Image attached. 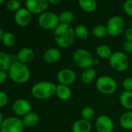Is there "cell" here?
Returning <instances> with one entry per match:
<instances>
[{
  "instance_id": "cell-17",
  "label": "cell",
  "mask_w": 132,
  "mask_h": 132,
  "mask_svg": "<svg viewBox=\"0 0 132 132\" xmlns=\"http://www.w3.org/2000/svg\"><path fill=\"white\" fill-rule=\"evenodd\" d=\"M91 130L92 125L89 121L82 118L75 121L72 127V132H90Z\"/></svg>"
},
{
  "instance_id": "cell-36",
  "label": "cell",
  "mask_w": 132,
  "mask_h": 132,
  "mask_svg": "<svg viewBox=\"0 0 132 132\" xmlns=\"http://www.w3.org/2000/svg\"><path fill=\"white\" fill-rule=\"evenodd\" d=\"M125 39H126V41H128V42H131L132 43V28H128L125 30Z\"/></svg>"
},
{
  "instance_id": "cell-27",
  "label": "cell",
  "mask_w": 132,
  "mask_h": 132,
  "mask_svg": "<svg viewBox=\"0 0 132 132\" xmlns=\"http://www.w3.org/2000/svg\"><path fill=\"white\" fill-rule=\"evenodd\" d=\"M2 43H3L4 46H5L7 47H12L16 43V37L13 33H12L10 32H8V31L4 32Z\"/></svg>"
},
{
  "instance_id": "cell-37",
  "label": "cell",
  "mask_w": 132,
  "mask_h": 132,
  "mask_svg": "<svg viewBox=\"0 0 132 132\" xmlns=\"http://www.w3.org/2000/svg\"><path fill=\"white\" fill-rule=\"evenodd\" d=\"M8 77H9V74L7 71L0 70V84L4 83L8 78Z\"/></svg>"
},
{
  "instance_id": "cell-16",
  "label": "cell",
  "mask_w": 132,
  "mask_h": 132,
  "mask_svg": "<svg viewBox=\"0 0 132 132\" xmlns=\"http://www.w3.org/2000/svg\"><path fill=\"white\" fill-rule=\"evenodd\" d=\"M34 56H35L34 51L29 47H24L21 49L18 52L16 56L17 60L24 64L30 63L33 60Z\"/></svg>"
},
{
  "instance_id": "cell-11",
  "label": "cell",
  "mask_w": 132,
  "mask_h": 132,
  "mask_svg": "<svg viewBox=\"0 0 132 132\" xmlns=\"http://www.w3.org/2000/svg\"><path fill=\"white\" fill-rule=\"evenodd\" d=\"M12 108L14 114L17 116L24 117L31 112L32 107L28 101L23 98H19L13 102Z\"/></svg>"
},
{
  "instance_id": "cell-14",
  "label": "cell",
  "mask_w": 132,
  "mask_h": 132,
  "mask_svg": "<svg viewBox=\"0 0 132 132\" xmlns=\"http://www.w3.org/2000/svg\"><path fill=\"white\" fill-rule=\"evenodd\" d=\"M32 19V14L25 7L21 8L15 12L14 21L19 26L24 27L30 24Z\"/></svg>"
},
{
  "instance_id": "cell-22",
  "label": "cell",
  "mask_w": 132,
  "mask_h": 132,
  "mask_svg": "<svg viewBox=\"0 0 132 132\" xmlns=\"http://www.w3.org/2000/svg\"><path fill=\"white\" fill-rule=\"evenodd\" d=\"M96 73L93 68L83 70L81 75L82 82L85 84H89L93 82V80L96 78Z\"/></svg>"
},
{
  "instance_id": "cell-42",
  "label": "cell",
  "mask_w": 132,
  "mask_h": 132,
  "mask_svg": "<svg viewBox=\"0 0 132 132\" xmlns=\"http://www.w3.org/2000/svg\"><path fill=\"white\" fill-rule=\"evenodd\" d=\"M131 28H132V20L131 22Z\"/></svg>"
},
{
  "instance_id": "cell-1",
  "label": "cell",
  "mask_w": 132,
  "mask_h": 132,
  "mask_svg": "<svg viewBox=\"0 0 132 132\" xmlns=\"http://www.w3.org/2000/svg\"><path fill=\"white\" fill-rule=\"evenodd\" d=\"M54 38L56 43L61 48L71 46L75 39V29L71 25L59 24L54 30Z\"/></svg>"
},
{
  "instance_id": "cell-15",
  "label": "cell",
  "mask_w": 132,
  "mask_h": 132,
  "mask_svg": "<svg viewBox=\"0 0 132 132\" xmlns=\"http://www.w3.org/2000/svg\"><path fill=\"white\" fill-rule=\"evenodd\" d=\"M61 56V51L57 49V48H50L48 50H47L44 55H43V59L44 60V62H46L47 63H57Z\"/></svg>"
},
{
  "instance_id": "cell-12",
  "label": "cell",
  "mask_w": 132,
  "mask_h": 132,
  "mask_svg": "<svg viewBox=\"0 0 132 132\" xmlns=\"http://www.w3.org/2000/svg\"><path fill=\"white\" fill-rule=\"evenodd\" d=\"M95 127L97 132H113L114 124L109 116L103 114L96 118Z\"/></svg>"
},
{
  "instance_id": "cell-10",
  "label": "cell",
  "mask_w": 132,
  "mask_h": 132,
  "mask_svg": "<svg viewBox=\"0 0 132 132\" xmlns=\"http://www.w3.org/2000/svg\"><path fill=\"white\" fill-rule=\"evenodd\" d=\"M26 8L31 14H42L47 12L49 6L47 0H27L25 2Z\"/></svg>"
},
{
  "instance_id": "cell-41",
  "label": "cell",
  "mask_w": 132,
  "mask_h": 132,
  "mask_svg": "<svg viewBox=\"0 0 132 132\" xmlns=\"http://www.w3.org/2000/svg\"><path fill=\"white\" fill-rule=\"evenodd\" d=\"M3 2H4V0H0V5H1V4H2Z\"/></svg>"
},
{
  "instance_id": "cell-7",
  "label": "cell",
  "mask_w": 132,
  "mask_h": 132,
  "mask_svg": "<svg viewBox=\"0 0 132 132\" xmlns=\"http://www.w3.org/2000/svg\"><path fill=\"white\" fill-rule=\"evenodd\" d=\"M38 24L44 29L54 30L60 24L58 15L53 12L47 11L39 15Z\"/></svg>"
},
{
  "instance_id": "cell-25",
  "label": "cell",
  "mask_w": 132,
  "mask_h": 132,
  "mask_svg": "<svg viewBox=\"0 0 132 132\" xmlns=\"http://www.w3.org/2000/svg\"><path fill=\"white\" fill-rule=\"evenodd\" d=\"M96 55L101 59H110L111 55L113 54L110 47L104 44L98 46L96 50Z\"/></svg>"
},
{
  "instance_id": "cell-34",
  "label": "cell",
  "mask_w": 132,
  "mask_h": 132,
  "mask_svg": "<svg viewBox=\"0 0 132 132\" xmlns=\"http://www.w3.org/2000/svg\"><path fill=\"white\" fill-rule=\"evenodd\" d=\"M8 101H9L8 95L4 91L0 90V108L5 107L7 104Z\"/></svg>"
},
{
  "instance_id": "cell-30",
  "label": "cell",
  "mask_w": 132,
  "mask_h": 132,
  "mask_svg": "<svg viewBox=\"0 0 132 132\" xmlns=\"http://www.w3.org/2000/svg\"><path fill=\"white\" fill-rule=\"evenodd\" d=\"M81 114H82V119H85L86 121H90L95 115V111L93 108L87 106V107H85L82 110Z\"/></svg>"
},
{
  "instance_id": "cell-38",
  "label": "cell",
  "mask_w": 132,
  "mask_h": 132,
  "mask_svg": "<svg viewBox=\"0 0 132 132\" xmlns=\"http://www.w3.org/2000/svg\"><path fill=\"white\" fill-rule=\"evenodd\" d=\"M49 4H51V5H58V3L61 2L60 0H49L48 1Z\"/></svg>"
},
{
  "instance_id": "cell-19",
  "label": "cell",
  "mask_w": 132,
  "mask_h": 132,
  "mask_svg": "<svg viewBox=\"0 0 132 132\" xmlns=\"http://www.w3.org/2000/svg\"><path fill=\"white\" fill-rule=\"evenodd\" d=\"M22 121H23L24 127L33 128L38 125L40 118H39V116L36 113L30 112L26 116H24Z\"/></svg>"
},
{
  "instance_id": "cell-5",
  "label": "cell",
  "mask_w": 132,
  "mask_h": 132,
  "mask_svg": "<svg viewBox=\"0 0 132 132\" xmlns=\"http://www.w3.org/2000/svg\"><path fill=\"white\" fill-rule=\"evenodd\" d=\"M96 87L101 94L106 95L114 94L117 89V82L114 78L109 76L100 77L96 82Z\"/></svg>"
},
{
  "instance_id": "cell-6",
  "label": "cell",
  "mask_w": 132,
  "mask_h": 132,
  "mask_svg": "<svg viewBox=\"0 0 132 132\" xmlns=\"http://www.w3.org/2000/svg\"><path fill=\"white\" fill-rule=\"evenodd\" d=\"M109 63L113 70L123 72L129 67V59L123 52H114L109 59Z\"/></svg>"
},
{
  "instance_id": "cell-26",
  "label": "cell",
  "mask_w": 132,
  "mask_h": 132,
  "mask_svg": "<svg viewBox=\"0 0 132 132\" xmlns=\"http://www.w3.org/2000/svg\"><path fill=\"white\" fill-rule=\"evenodd\" d=\"M12 63V62L9 55L5 52H0V70L8 72Z\"/></svg>"
},
{
  "instance_id": "cell-29",
  "label": "cell",
  "mask_w": 132,
  "mask_h": 132,
  "mask_svg": "<svg viewBox=\"0 0 132 132\" xmlns=\"http://www.w3.org/2000/svg\"><path fill=\"white\" fill-rule=\"evenodd\" d=\"M92 33L94 36V37H96L97 39L103 38L108 34L107 26L104 25H102V24H100V25L94 26V28L92 30Z\"/></svg>"
},
{
  "instance_id": "cell-24",
  "label": "cell",
  "mask_w": 132,
  "mask_h": 132,
  "mask_svg": "<svg viewBox=\"0 0 132 132\" xmlns=\"http://www.w3.org/2000/svg\"><path fill=\"white\" fill-rule=\"evenodd\" d=\"M58 19H59V22L61 24L71 25L75 19V15L72 11L65 10V11L61 12L58 15Z\"/></svg>"
},
{
  "instance_id": "cell-18",
  "label": "cell",
  "mask_w": 132,
  "mask_h": 132,
  "mask_svg": "<svg viewBox=\"0 0 132 132\" xmlns=\"http://www.w3.org/2000/svg\"><path fill=\"white\" fill-rule=\"evenodd\" d=\"M57 97L64 101L69 100L72 97V90L68 86L63 85V84H58L56 88V94Z\"/></svg>"
},
{
  "instance_id": "cell-20",
  "label": "cell",
  "mask_w": 132,
  "mask_h": 132,
  "mask_svg": "<svg viewBox=\"0 0 132 132\" xmlns=\"http://www.w3.org/2000/svg\"><path fill=\"white\" fill-rule=\"evenodd\" d=\"M120 125L124 130H132V111L124 112L120 118Z\"/></svg>"
},
{
  "instance_id": "cell-3",
  "label": "cell",
  "mask_w": 132,
  "mask_h": 132,
  "mask_svg": "<svg viewBox=\"0 0 132 132\" xmlns=\"http://www.w3.org/2000/svg\"><path fill=\"white\" fill-rule=\"evenodd\" d=\"M57 85L49 81H40L36 83L31 89L32 95L38 100H45L51 97L56 94Z\"/></svg>"
},
{
  "instance_id": "cell-4",
  "label": "cell",
  "mask_w": 132,
  "mask_h": 132,
  "mask_svg": "<svg viewBox=\"0 0 132 132\" xmlns=\"http://www.w3.org/2000/svg\"><path fill=\"white\" fill-rule=\"evenodd\" d=\"M73 61L75 64L83 70L92 68L94 65V58L92 54L85 49H79L73 53Z\"/></svg>"
},
{
  "instance_id": "cell-23",
  "label": "cell",
  "mask_w": 132,
  "mask_h": 132,
  "mask_svg": "<svg viewBox=\"0 0 132 132\" xmlns=\"http://www.w3.org/2000/svg\"><path fill=\"white\" fill-rule=\"evenodd\" d=\"M79 7L86 12H93L97 8V2L96 0H79Z\"/></svg>"
},
{
  "instance_id": "cell-32",
  "label": "cell",
  "mask_w": 132,
  "mask_h": 132,
  "mask_svg": "<svg viewBox=\"0 0 132 132\" xmlns=\"http://www.w3.org/2000/svg\"><path fill=\"white\" fill-rule=\"evenodd\" d=\"M122 86L125 91H132V77H126L124 79Z\"/></svg>"
},
{
  "instance_id": "cell-8",
  "label": "cell",
  "mask_w": 132,
  "mask_h": 132,
  "mask_svg": "<svg viewBox=\"0 0 132 132\" xmlns=\"http://www.w3.org/2000/svg\"><path fill=\"white\" fill-rule=\"evenodd\" d=\"M106 26L108 35L114 37L120 36L124 31L125 22L121 16L113 15L107 21Z\"/></svg>"
},
{
  "instance_id": "cell-35",
  "label": "cell",
  "mask_w": 132,
  "mask_h": 132,
  "mask_svg": "<svg viewBox=\"0 0 132 132\" xmlns=\"http://www.w3.org/2000/svg\"><path fill=\"white\" fill-rule=\"evenodd\" d=\"M123 50L128 53H132V43L125 41L123 43Z\"/></svg>"
},
{
  "instance_id": "cell-2",
  "label": "cell",
  "mask_w": 132,
  "mask_h": 132,
  "mask_svg": "<svg viewBox=\"0 0 132 132\" xmlns=\"http://www.w3.org/2000/svg\"><path fill=\"white\" fill-rule=\"evenodd\" d=\"M10 79L16 84L26 83L30 77V72L27 66L19 61H13L8 70Z\"/></svg>"
},
{
  "instance_id": "cell-9",
  "label": "cell",
  "mask_w": 132,
  "mask_h": 132,
  "mask_svg": "<svg viewBox=\"0 0 132 132\" xmlns=\"http://www.w3.org/2000/svg\"><path fill=\"white\" fill-rule=\"evenodd\" d=\"M24 125L23 121L16 117L5 118L0 126V132H23Z\"/></svg>"
},
{
  "instance_id": "cell-39",
  "label": "cell",
  "mask_w": 132,
  "mask_h": 132,
  "mask_svg": "<svg viewBox=\"0 0 132 132\" xmlns=\"http://www.w3.org/2000/svg\"><path fill=\"white\" fill-rule=\"evenodd\" d=\"M3 34H4V32H3V30H2V29L0 28V42H2V39Z\"/></svg>"
},
{
  "instance_id": "cell-33",
  "label": "cell",
  "mask_w": 132,
  "mask_h": 132,
  "mask_svg": "<svg viewBox=\"0 0 132 132\" xmlns=\"http://www.w3.org/2000/svg\"><path fill=\"white\" fill-rule=\"evenodd\" d=\"M123 9L128 15L132 17V0H127L124 3Z\"/></svg>"
},
{
  "instance_id": "cell-40",
  "label": "cell",
  "mask_w": 132,
  "mask_h": 132,
  "mask_svg": "<svg viewBox=\"0 0 132 132\" xmlns=\"http://www.w3.org/2000/svg\"><path fill=\"white\" fill-rule=\"evenodd\" d=\"M3 120H4V118H3L2 114L0 112V126H1V125H2V121H3Z\"/></svg>"
},
{
  "instance_id": "cell-13",
  "label": "cell",
  "mask_w": 132,
  "mask_h": 132,
  "mask_svg": "<svg viewBox=\"0 0 132 132\" xmlns=\"http://www.w3.org/2000/svg\"><path fill=\"white\" fill-rule=\"evenodd\" d=\"M76 79L75 72L69 68H64L58 71L57 74V80L59 84L68 86L74 83Z\"/></svg>"
},
{
  "instance_id": "cell-21",
  "label": "cell",
  "mask_w": 132,
  "mask_h": 132,
  "mask_svg": "<svg viewBox=\"0 0 132 132\" xmlns=\"http://www.w3.org/2000/svg\"><path fill=\"white\" fill-rule=\"evenodd\" d=\"M120 103L127 110L132 109V91L124 90L120 96Z\"/></svg>"
},
{
  "instance_id": "cell-31",
  "label": "cell",
  "mask_w": 132,
  "mask_h": 132,
  "mask_svg": "<svg viewBox=\"0 0 132 132\" xmlns=\"http://www.w3.org/2000/svg\"><path fill=\"white\" fill-rule=\"evenodd\" d=\"M5 6H6V9L9 11L15 12L16 11H18L19 9L22 8L20 2L18 1V0H9V1L6 2Z\"/></svg>"
},
{
  "instance_id": "cell-28",
  "label": "cell",
  "mask_w": 132,
  "mask_h": 132,
  "mask_svg": "<svg viewBox=\"0 0 132 132\" xmlns=\"http://www.w3.org/2000/svg\"><path fill=\"white\" fill-rule=\"evenodd\" d=\"M89 29L84 25H79L75 29V37L79 39H86L89 37Z\"/></svg>"
}]
</instances>
